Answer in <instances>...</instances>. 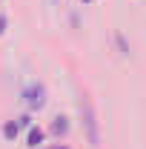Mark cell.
<instances>
[{"instance_id":"obj_8","label":"cell","mask_w":146,"mask_h":149,"mask_svg":"<svg viewBox=\"0 0 146 149\" xmlns=\"http://www.w3.org/2000/svg\"><path fill=\"white\" fill-rule=\"evenodd\" d=\"M83 3H89V0H83Z\"/></svg>"},{"instance_id":"obj_4","label":"cell","mask_w":146,"mask_h":149,"mask_svg":"<svg viewBox=\"0 0 146 149\" xmlns=\"http://www.w3.org/2000/svg\"><path fill=\"white\" fill-rule=\"evenodd\" d=\"M40 143H43V129H35V126H32V129H29V146L37 149Z\"/></svg>"},{"instance_id":"obj_6","label":"cell","mask_w":146,"mask_h":149,"mask_svg":"<svg viewBox=\"0 0 146 149\" xmlns=\"http://www.w3.org/2000/svg\"><path fill=\"white\" fill-rule=\"evenodd\" d=\"M3 32H6V17L0 15V35H3Z\"/></svg>"},{"instance_id":"obj_1","label":"cell","mask_w":146,"mask_h":149,"mask_svg":"<svg viewBox=\"0 0 146 149\" xmlns=\"http://www.w3.org/2000/svg\"><path fill=\"white\" fill-rule=\"evenodd\" d=\"M80 115H83V123H86V132H89V143L97 146V123H95V112H92V103L89 100H80Z\"/></svg>"},{"instance_id":"obj_5","label":"cell","mask_w":146,"mask_h":149,"mask_svg":"<svg viewBox=\"0 0 146 149\" xmlns=\"http://www.w3.org/2000/svg\"><path fill=\"white\" fill-rule=\"evenodd\" d=\"M52 132H55V135H66V132H69V123H66V118H55V123H52Z\"/></svg>"},{"instance_id":"obj_2","label":"cell","mask_w":146,"mask_h":149,"mask_svg":"<svg viewBox=\"0 0 146 149\" xmlns=\"http://www.w3.org/2000/svg\"><path fill=\"white\" fill-rule=\"evenodd\" d=\"M23 97H26L29 109H43V106H46V89H43L40 83H32V86L23 92Z\"/></svg>"},{"instance_id":"obj_3","label":"cell","mask_w":146,"mask_h":149,"mask_svg":"<svg viewBox=\"0 0 146 149\" xmlns=\"http://www.w3.org/2000/svg\"><path fill=\"white\" fill-rule=\"evenodd\" d=\"M17 132H20V120H17V123H15V120H9V123L3 126V138H6V141H15V138H17Z\"/></svg>"},{"instance_id":"obj_7","label":"cell","mask_w":146,"mask_h":149,"mask_svg":"<svg viewBox=\"0 0 146 149\" xmlns=\"http://www.w3.org/2000/svg\"><path fill=\"white\" fill-rule=\"evenodd\" d=\"M55 149H66V146H55Z\"/></svg>"}]
</instances>
